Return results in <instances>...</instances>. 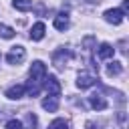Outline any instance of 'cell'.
I'll use <instances>...</instances> for the list:
<instances>
[{
    "instance_id": "cell-1",
    "label": "cell",
    "mask_w": 129,
    "mask_h": 129,
    "mask_svg": "<svg viewBox=\"0 0 129 129\" xmlns=\"http://www.w3.org/2000/svg\"><path fill=\"white\" fill-rule=\"evenodd\" d=\"M44 77H46V64L42 60H34L32 67H30V81L26 87V93L30 97H36L42 89V83H44Z\"/></svg>"
},
{
    "instance_id": "cell-2",
    "label": "cell",
    "mask_w": 129,
    "mask_h": 129,
    "mask_svg": "<svg viewBox=\"0 0 129 129\" xmlns=\"http://www.w3.org/2000/svg\"><path fill=\"white\" fill-rule=\"evenodd\" d=\"M24 56H26L24 46H12V48L8 50V54H6V62H8V64H20V62L24 60Z\"/></svg>"
},
{
    "instance_id": "cell-3",
    "label": "cell",
    "mask_w": 129,
    "mask_h": 129,
    "mask_svg": "<svg viewBox=\"0 0 129 129\" xmlns=\"http://www.w3.org/2000/svg\"><path fill=\"white\" fill-rule=\"evenodd\" d=\"M42 87H44V89H46V93H48V95H52V97H58V95H60V83H58V79H56L54 75L44 77Z\"/></svg>"
},
{
    "instance_id": "cell-4",
    "label": "cell",
    "mask_w": 129,
    "mask_h": 129,
    "mask_svg": "<svg viewBox=\"0 0 129 129\" xmlns=\"http://www.w3.org/2000/svg\"><path fill=\"white\" fill-rule=\"evenodd\" d=\"M71 56H73V54H71L69 48H60V50H56V52L52 54V62H54L56 69H64V64L69 62Z\"/></svg>"
},
{
    "instance_id": "cell-5",
    "label": "cell",
    "mask_w": 129,
    "mask_h": 129,
    "mask_svg": "<svg viewBox=\"0 0 129 129\" xmlns=\"http://www.w3.org/2000/svg\"><path fill=\"white\" fill-rule=\"evenodd\" d=\"M97 77L95 75H91V73H81L79 77H77V87L79 89H89V87H93V85H97Z\"/></svg>"
},
{
    "instance_id": "cell-6",
    "label": "cell",
    "mask_w": 129,
    "mask_h": 129,
    "mask_svg": "<svg viewBox=\"0 0 129 129\" xmlns=\"http://www.w3.org/2000/svg\"><path fill=\"white\" fill-rule=\"evenodd\" d=\"M103 16H105V20H107V22H111V24H115V26H117V24H121V22H123V18H125V14H123V10H121V8H111V10H107Z\"/></svg>"
},
{
    "instance_id": "cell-7",
    "label": "cell",
    "mask_w": 129,
    "mask_h": 129,
    "mask_svg": "<svg viewBox=\"0 0 129 129\" xmlns=\"http://www.w3.org/2000/svg\"><path fill=\"white\" fill-rule=\"evenodd\" d=\"M44 32H46L44 22H36V24L30 28V38H32V40H42V38H44Z\"/></svg>"
},
{
    "instance_id": "cell-8",
    "label": "cell",
    "mask_w": 129,
    "mask_h": 129,
    "mask_svg": "<svg viewBox=\"0 0 129 129\" xmlns=\"http://www.w3.org/2000/svg\"><path fill=\"white\" fill-rule=\"evenodd\" d=\"M24 93H26V87L24 85H14V87H10L6 91V97L8 99H20V97H24Z\"/></svg>"
},
{
    "instance_id": "cell-9",
    "label": "cell",
    "mask_w": 129,
    "mask_h": 129,
    "mask_svg": "<svg viewBox=\"0 0 129 129\" xmlns=\"http://www.w3.org/2000/svg\"><path fill=\"white\" fill-rule=\"evenodd\" d=\"M89 103H91V107L97 109V111L107 109V101L103 99V95H91V97H89Z\"/></svg>"
},
{
    "instance_id": "cell-10",
    "label": "cell",
    "mask_w": 129,
    "mask_h": 129,
    "mask_svg": "<svg viewBox=\"0 0 129 129\" xmlns=\"http://www.w3.org/2000/svg\"><path fill=\"white\" fill-rule=\"evenodd\" d=\"M97 54H99V58H111V56L115 54V48H113L109 42H103V44L97 48Z\"/></svg>"
},
{
    "instance_id": "cell-11",
    "label": "cell",
    "mask_w": 129,
    "mask_h": 129,
    "mask_svg": "<svg viewBox=\"0 0 129 129\" xmlns=\"http://www.w3.org/2000/svg\"><path fill=\"white\" fill-rule=\"evenodd\" d=\"M42 109H46V111H56L58 109V97H52V95H46V99L42 101Z\"/></svg>"
},
{
    "instance_id": "cell-12",
    "label": "cell",
    "mask_w": 129,
    "mask_h": 129,
    "mask_svg": "<svg viewBox=\"0 0 129 129\" xmlns=\"http://www.w3.org/2000/svg\"><path fill=\"white\" fill-rule=\"evenodd\" d=\"M54 28H56V30H67V28H69V16H67V14L54 16Z\"/></svg>"
},
{
    "instance_id": "cell-13",
    "label": "cell",
    "mask_w": 129,
    "mask_h": 129,
    "mask_svg": "<svg viewBox=\"0 0 129 129\" xmlns=\"http://www.w3.org/2000/svg\"><path fill=\"white\" fill-rule=\"evenodd\" d=\"M121 71H123V64L119 60H113V62L107 64V75L109 77H117V75H121Z\"/></svg>"
},
{
    "instance_id": "cell-14",
    "label": "cell",
    "mask_w": 129,
    "mask_h": 129,
    "mask_svg": "<svg viewBox=\"0 0 129 129\" xmlns=\"http://www.w3.org/2000/svg\"><path fill=\"white\" fill-rule=\"evenodd\" d=\"M12 6L20 12H28L32 8V0H12Z\"/></svg>"
},
{
    "instance_id": "cell-15",
    "label": "cell",
    "mask_w": 129,
    "mask_h": 129,
    "mask_svg": "<svg viewBox=\"0 0 129 129\" xmlns=\"http://www.w3.org/2000/svg\"><path fill=\"white\" fill-rule=\"evenodd\" d=\"M48 129H69V123L64 119H54L48 123Z\"/></svg>"
},
{
    "instance_id": "cell-16",
    "label": "cell",
    "mask_w": 129,
    "mask_h": 129,
    "mask_svg": "<svg viewBox=\"0 0 129 129\" xmlns=\"http://www.w3.org/2000/svg\"><path fill=\"white\" fill-rule=\"evenodd\" d=\"M16 32H14V28H10V26H6V24H0V36L2 38H12Z\"/></svg>"
},
{
    "instance_id": "cell-17",
    "label": "cell",
    "mask_w": 129,
    "mask_h": 129,
    "mask_svg": "<svg viewBox=\"0 0 129 129\" xmlns=\"http://www.w3.org/2000/svg\"><path fill=\"white\" fill-rule=\"evenodd\" d=\"M4 129H22V123L20 121H16V119H10L8 123H6V127Z\"/></svg>"
},
{
    "instance_id": "cell-18",
    "label": "cell",
    "mask_w": 129,
    "mask_h": 129,
    "mask_svg": "<svg viewBox=\"0 0 129 129\" xmlns=\"http://www.w3.org/2000/svg\"><path fill=\"white\" fill-rule=\"evenodd\" d=\"M26 123H28L30 129H36V117L32 113H26Z\"/></svg>"
},
{
    "instance_id": "cell-19",
    "label": "cell",
    "mask_w": 129,
    "mask_h": 129,
    "mask_svg": "<svg viewBox=\"0 0 129 129\" xmlns=\"http://www.w3.org/2000/svg\"><path fill=\"white\" fill-rule=\"evenodd\" d=\"M85 127H87V129H107L103 123H97V121H87Z\"/></svg>"
}]
</instances>
